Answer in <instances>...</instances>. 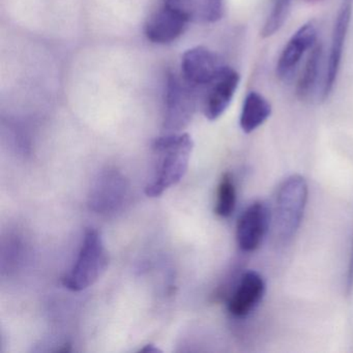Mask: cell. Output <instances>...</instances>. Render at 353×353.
I'll list each match as a JSON object with an SVG mask.
<instances>
[{"label": "cell", "instance_id": "cell-16", "mask_svg": "<svg viewBox=\"0 0 353 353\" xmlns=\"http://www.w3.org/2000/svg\"><path fill=\"white\" fill-rule=\"evenodd\" d=\"M291 0H274L272 11L261 30L262 38H270L280 30L288 17Z\"/></svg>", "mask_w": 353, "mask_h": 353}, {"label": "cell", "instance_id": "cell-5", "mask_svg": "<svg viewBox=\"0 0 353 353\" xmlns=\"http://www.w3.org/2000/svg\"><path fill=\"white\" fill-rule=\"evenodd\" d=\"M272 220V210L263 200H258L248 206L236 225L239 248L245 252L257 250L268 233Z\"/></svg>", "mask_w": 353, "mask_h": 353}, {"label": "cell", "instance_id": "cell-17", "mask_svg": "<svg viewBox=\"0 0 353 353\" xmlns=\"http://www.w3.org/2000/svg\"><path fill=\"white\" fill-rule=\"evenodd\" d=\"M347 292L350 294L353 290V243L351 248L350 258H349L348 270H347Z\"/></svg>", "mask_w": 353, "mask_h": 353}, {"label": "cell", "instance_id": "cell-13", "mask_svg": "<svg viewBox=\"0 0 353 353\" xmlns=\"http://www.w3.org/2000/svg\"><path fill=\"white\" fill-rule=\"evenodd\" d=\"M272 114V105L262 94L251 92L247 94L241 109L239 125L243 133L250 134L261 127Z\"/></svg>", "mask_w": 353, "mask_h": 353}, {"label": "cell", "instance_id": "cell-10", "mask_svg": "<svg viewBox=\"0 0 353 353\" xmlns=\"http://www.w3.org/2000/svg\"><path fill=\"white\" fill-rule=\"evenodd\" d=\"M265 293V282L259 272L249 270L241 276L228 301V311L236 318L249 315L259 305Z\"/></svg>", "mask_w": 353, "mask_h": 353}, {"label": "cell", "instance_id": "cell-12", "mask_svg": "<svg viewBox=\"0 0 353 353\" xmlns=\"http://www.w3.org/2000/svg\"><path fill=\"white\" fill-rule=\"evenodd\" d=\"M165 6L193 23H214L224 12L223 0H165Z\"/></svg>", "mask_w": 353, "mask_h": 353}, {"label": "cell", "instance_id": "cell-2", "mask_svg": "<svg viewBox=\"0 0 353 353\" xmlns=\"http://www.w3.org/2000/svg\"><path fill=\"white\" fill-rule=\"evenodd\" d=\"M307 181L299 174L290 175L279 185L272 221L281 241H289L296 234L307 206Z\"/></svg>", "mask_w": 353, "mask_h": 353}, {"label": "cell", "instance_id": "cell-1", "mask_svg": "<svg viewBox=\"0 0 353 353\" xmlns=\"http://www.w3.org/2000/svg\"><path fill=\"white\" fill-rule=\"evenodd\" d=\"M194 143L189 134L171 133L152 143L154 167L146 185V196L159 197L177 185L187 173Z\"/></svg>", "mask_w": 353, "mask_h": 353}, {"label": "cell", "instance_id": "cell-9", "mask_svg": "<svg viewBox=\"0 0 353 353\" xmlns=\"http://www.w3.org/2000/svg\"><path fill=\"white\" fill-rule=\"evenodd\" d=\"M351 14H352L351 3L346 1L343 3L340 11H339L336 22H334V30H332L327 69H326L325 80H324L323 90L321 92L322 101H325L334 90V83H336V77L340 71L345 41H346L347 32H348L349 24H350Z\"/></svg>", "mask_w": 353, "mask_h": 353}, {"label": "cell", "instance_id": "cell-8", "mask_svg": "<svg viewBox=\"0 0 353 353\" xmlns=\"http://www.w3.org/2000/svg\"><path fill=\"white\" fill-rule=\"evenodd\" d=\"M316 43L317 26L314 21L307 22L293 34L279 57L276 63V76L279 79L288 81L301 63L305 53L311 50Z\"/></svg>", "mask_w": 353, "mask_h": 353}, {"label": "cell", "instance_id": "cell-11", "mask_svg": "<svg viewBox=\"0 0 353 353\" xmlns=\"http://www.w3.org/2000/svg\"><path fill=\"white\" fill-rule=\"evenodd\" d=\"M188 23L179 13L164 6L148 19L145 36L154 44H170L185 32Z\"/></svg>", "mask_w": 353, "mask_h": 353}, {"label": "cell", "instance_id": "cell-19", "mask_svg": "<svg viewBox=\"0 0 353 353\" xmlns=\"http://www.w3.org/2000/svg\"><path fill=\"white\" fill-rule=\"evenodd\" d=\"M307 1H318V0H307Z\"/></svg>", "mask_w": 353, "mask_h": 353}, {"label": "cell", "instance_id": "cell-3", "mask_svg": "<svg viewBox=\"0 0 353 353\" xmlns=\"http://www.w3.org/2000/svg\"><path fill=\"white\" fill-rule=\"evenodd\" d=\"M108 262L102 236L96 229H90L85 233L73 268L63 278V286L75 292L88 288L102 276Z\"/></svg>", "mask_w": 353, "mask_h": 353}, {"label": "cell", "instance_id": "cell-15", "mask_svg": "<svg viewBox=\"0 0 353 353\" xmlns=\"http://www.w3.org/2000/svg\"><path fill=\"white\" fill-rule=\"evenodd\" d=\"M236 185L232 174L224 173L221 177L216 190V201L214 206V214L221 218H228L234 212L236 206Z\"/></svg>", "mask_w": 353, "mask_h": 353}, {"label": "cell", "instance_id": "cell-7", "mask_svg": "<svg viewBox=\"0 0 353 353\" xmlns=\"http://www.w3.org/2000/svg\"><path fill=\"white\" fill-rule=\"evenodd\" d=\"M241 76L230 67H225L221 73L204 90L202 109L210 121L222 117L232 102L239 88Z\"/></svg>", "mask_w": 353, "mask_h": 353}, {"label": "cell", "instance_id": "cell-18", "mask_svg": "<svg viewBox=\"0 0 353 353\" xmlns=\"http://www.w3.org/2000/svg\"><path fill=\"white\" fill-rule=\"evenodd\" d=\"M141 351L142 352H161L160 349L157 348V347H154V345L152 344L146 345L143 349H141Z\"/></svg>", "mask_w": 353, "mask_h": 353}, {"label": "cell", "instance_id": "cell-20", "mask_svg": "<svg viewBox=\"0 0 353 353\" xmlns=\"http://www.w3.org/2000/svg\"><path fill=\"white\" fill-rule=\"evenodd\" d=\"M346 1H349V3H351V1H353V0H346Z\"/></svg>", "mask_w": 353, "mask_h": 353}, {"label": "cell", "instance_id": "cell-14", "mask_svg": "<svg viewBox=\"0 0 353 353\" xmlns=\"http://www.w3.org/2000/svg\"><path fill=\"white\" fill-rule=\"evenodd\" d=\"M322 53H323V48L320 43H316L313 48L310 50L305 67L297 82L296 96L299 100H307L315 90L320 65H321Z\"/></svg>", "mask_w": 353, "mask_h": 353}, {"label": "cell", "instance_id": "cell-4", "mask_svg": "<svg viewBox=\"0 0 353 353\" xmlns=\"http://www.w3.org/2000/svg\"><path fill=\"white\" fill-rule=\"evenodd\" d=\"M197 88L170 74L165 92L164 129L177 133L189 125L197 107Z\"/></svg>", "mask_w": 353, "mask_h": 353}, {"label": "cell", "instance_id": "cell-6", "mask_svg": "<svg viewBox=\"0 0 353 353\" xmlns=\"http://www.w3.org/2000/svg\"><path fill=\"white\" fill-rule=\"evenodd\" d=\"M225 67L216 53L205 47H195L183 54L181 74L194 88H206Z\"/></svg>", "mask_w": 353, "mask_h": 353}]
</instances>
